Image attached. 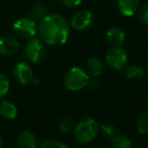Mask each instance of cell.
Segmentation results:
<instances>
[{"mask_svg": "<svg viewBox=\"0 0 148 148\" xmlns=\"http://www.w3.org/2000/svg\"><path fill=\"white\" fill-rule=\"evenodd\" d=\"M40 37L48 45H63L69 38L70 27L68 21L61 14H48L40 23Z\"/></svg>", "mask_w": 148, "mask_h": 148, "instance_id": "1", "label": "cell"}, {"mask_svg": "<svg viewBox=\"0 0 148 148\" xmlns=\"http://www.w3.org/2000/svg\"><path fill=\"white\" fill-rule=\"evenodd\" d=\"M89 81V75L86 71L80 67H72L66 73L64 83L70 90H80L87 86Z\"/></svg>", "mask_w": 148, "mask_h": 148, "instance_id": "2", "label": "cell"}, {"mask_svg": "<svg viewBox=\"0 0 148 148\" xmlns=\"http://www.w3.org/2000/svg\"><path fill=\"white\" fill-rule=\"evenodd\" d=\"M99 132V125L97 121L90 118L84 119L76 126L74 136L80 143H88L92 141Z\"/></svg>", "mask_w": 148, "mask_h": 148, "instance_id": "3", "label": "cell"}, {"mask_svg": "<svg viewBox=\"0 0 148 148\" xmlns=\"http://www.w3.org/2000/svg\"><path fill=\"white\" fill-rule=\"evenodd\" d=\"M12 31L19 38L29 39V38H33L37 33V25H36V21L32 18L23 17L17 19L13 23Z\"/></svg>", "mask_w": 148, "mask_h": 148, "instance_id": "4", "label": "cell"}, {"mask_svg": "<svg viewBox=\"0 0 148 148\" xmlns=\"http://www.w3.org/2000/svg\"><path fill=\"white\" fill-rule=\"evenodd\" d=\"M128 53L121 47H112L106 54L108 64L114 69H122L128 62Z\"/></svg>", "mask_w": 148, "mask_h": 148, "instance_id": "5", "label": "cell"}, {"mask_svg": "<svg viewBox=\"0 0 148 148\" xmlns=\"http://www.w3.org/2000/svg\"><path fill=\"white\" fill-rule=\"evenodd\" d=\"M45 47L38 39H32L25 46V58L33 63H40L45 57Z\"/></svg>", "mask_w": 148, "mask_h": 148, "instance_id": "6", "label": "cell"}, {"mask_svg": "<svg viewBox=\"0 0 148 148\" xmlns=\"http://www.w3.org/2000/svg\"><path fill=\"white\" fill-rule=\"evenodd\" d=\"M92 23V14L88 10H80L73 15L71 25L74 29L82 32L87 29Z\"/></svg>", "mask_w": 148, "mask_h": 148, "instance_id": "7", "label": "cell"}, {"mask_svg": "<svg viewBox=\"0 0 148 148\" xmlns=\"http://www.w3.org/2000/svg\"><path fill=\"white\" fill-rule=\"evenodd\" d=\"M14 78L21 84H27L34 78V72L31 66L25 62H21L16 64L13 68Z\"/></svg>", "mask_w": 148, "mask_h": 148, "instance_id": "8", "label": "cell"}, {"mask_svg": "<svg viewBox=\"0 0 148 148\" xmlns=\"http://www.w3.org/2000/svg\"><path fill=\"white\" fill-rule=\"evenodd\" d=\"M19 49V43L11 36H4L0 38V55L10 56L15 54Z\"/></svg>", "mask_w": 148, "mask_h": 148, "instance_id": "9", "label": "cell"}, {"mask_svg": "<svg viewBox=\"0 0 148 148\" xmlns=\"http://www.w3.org/2000/svg\"><path fill=\"white\" fill-rule=\"evenodd\" d=\"M107 40L112 47H121L125 41V34L119 27H111L107 33Z\"/></svg>", "mask_w": 148, "mask_h": 148, "instance_id": "10", "label": "cell"}, {"mask_svg": "<svg viewBox=\"0 0 148 148\" xmlns=\"http://www.w3.org/2000/svg\"><path fill=\"white\" fill-rule=\"evenodd\" d=\"M119 10L126 16H132L139 8V0H119Z\"/></svg>", "mask_w": 148, "mask_h": 148, "instance_id": "11", "label": "cell"}, {"mask_svg": "<svg viewBox=\"0 0 148 148\" xmlns=\"http://www.w3.org/2000/svg\"><path fill=\"white\" fill-rule=\"evenodd\" d=\"M17 144L19 148H37V139L32 132L25 131L19 135Z\"/></svg>", "mask_w": 148, "mask_h": 148, "instance_id": "12", "label": "cell"}, {"mask_svg": "<svg viewBox=\"0 0 148 148\" xmlns=\"http://www.w3.org/2000/svg\"><path fill=\"white\" fill-rule=\"evenodd\" d=\"M103 62L97 57H91L87 61L86 69H87V73L90 76L97 77L99 75H101V73L103 72Z\"/></svg>", "mask_w": 148, "mask_h": 148, "instance_id": "13", "label": "cell"}, {"mask_svg": "<svg viewBox=\"0 0 148 148\" xmlns=\"http://www.w3.org/2000/svg\"><path fill=\"white\" fill-rule=\"evenodd\" d=\"M0 115L5 119H15L17 115V109L13 103L9 101H2L0 103Z\"/></svg>", "mask_w": 148, "mask_h": 148, "instance_id": "14", "label": "cell"}, {"mask_svg": "<svg viewBox=\"0 0 148 148\" xmlns=\"http://www.w3.org/2000/svg\"><path fill=\"white\" fill-rule=\"evenodd\" d=\"M48 15V8L43 3H36L34 5L33 10L29 13V18L35 21H42Z\"/></svg>", "mask_w": 148, "mask_h": 148, "instance_id": "15", "label": "cell"}, {"mask_svg": "<svg viewBox=\"0 0 148 148\" xmlns=\"http://www.w3.org/2000/svg\"><path fill=\"white\" fill-rule=\"evenodd\" d=\"M126 75L128 78L133 79V80H139L143 77L144 71L141 66L137 64H132L126 68Z\"/></svg>", "mask_w": 148, "mask_h": 148, "instance_id": "16", "label": "cell"}, {"mask_svg": "<svg viewBox=\"0 0 148 148\" xmlns=\"http://www.w3.org/2000/svg\"><path fill=\"white\" fill-rule=\"evenodd\" d=\"M111 148H132V144L128 137L123 135H118L114 137Z\"/></svg>", "mask_w": 148, "mask_h": 148, "instance_id": "17", "label": "cell"}, {"mask_svg": "<svg viewBox=\"0 0 148 148\" xmlns=\"http://www.w3.org/2000/svg\"><path fill=\"white\" fill-rule=\"evenodd\" d=\"M136 128L137 131L141 134L148 133V112L143 113L139 116L136 122Z\"/></svg>", "mask_w": 148, "mask_h": 148, "instance_id": "18", "label": "cell"}, {"mask_svg": "<svg viewBox=\"0 0 148 148\" xmlns=\"http://www.w3.org/2000/svg\"><path fill=\"white\" fill-rule=\"evenodd\" d=\"M40 148H68V146L62 141H60V140L49 139L44 141L41 144Z\"/></svg>", "mask_w": 148, "mask_h": 148, "instance_id": "19", "label": "cell"}, {"mask_svg": "<svg viewBox=\"0 0 148 148\" xmlns=\"http://www.w3.org/2000/svg\"><path fill=\"white\" fill-rule=\"evenodd\" d=\"M58 127L62 132H69L73 128V121L70 118H62L58 122Z\"/></svg>", "mask_w": 148, "mask_h": 148, "instance_id": "20", "label": "cell"}, {"mask_svg": "<svg viewBox=\"0 0 148 148\" xmlns=\"http://www.w3.org/2000/svg\"><path fill=\"white\" fill-rule=\"evenodd\" d=\"M9 89V81L3 74H0V99L3 97Z\"/></svg>", "mask_w": 148, "mask_h": 148, "instance_id": "21", "label": "cell"}, {"mask_svg": "<svg viewBox=\"0 0 148 148\" xmlns=\"http://www.w3.org/2000/svg\"><path fill=\"white\" fill-rule=\"evenodd\" d=\"M101 131H103V135L106 137H114L116 133V127L113 125V124H103L101 126Z\"/></svg>", "mask_w": 148, "mask_h": 148, "instance_id": "22", "label": "cell"}, {"mask_svg": "<svg viewBox=\"0 0 148 148\" xmlns=\"http://www.w3.org/2000/svg\"><path fill=\"white\" fill-rule=\"evenodd\" d=\"M138 17H139L140 21L144 25H148V4L144 5L141 7L138 13Z\"/></svg>", "mask_w": 148, "mask_h": 148, "instance_id": "23", "label": "cell"}, {"mask_svg": "<svg viewBox=\"0 0 148 148\" xmlns=\"http://www.w3.org/2000/svg\"><path fill=\"white\" fill-rule=\"evenodd\" d=\"M84 0H63V3L65 4V6L67 7H76L78 5H80Z\"/></svg>", "mask_w": 148, "mask_h": 148, "instance_id": "24", "label": "cell"}, {"mask_svg": "<svg viewBox=\"0 0 148 148\" xmlns=\"http://www.w3.org/2000/svg\"><path fill=\"white\" fill-rule=\"evenodd\" d=\"M99 81L97 80H95V79H93V80H89L88 81V83H87V85L89 86V88H95V87H97L99 86Z\"/></svg>", "mask_w": 148, "mask_h": 148, "instance_id": "25", "label": "cell"}, {"mask_svg": "<svg viewBox=\"0 0 148 148\" xmlns=\"http://www.w3.org/2000/svg\"><path fill=\"white\" fill-rule=\"evenodd\" d=\"M3 147V138L2 136H1V134H0V148Z\"/></svg>", "mask_w": 148, "mask_h": 148, "instance_id": "26", "label": "cell"}, {"mask_svg": "<svg viewBox=\"0 0 148 148\" xmlns=\"http://www.w3.org/2000/svg\"><path fill=\"white\" fill-rule=\"evenodd\" d=\"M53 1H55V0H53Z\"/></svg>", "mask_w": 148, "mask_h": 148, "instance_id": "27", "label": "cell"}]
</instances>
